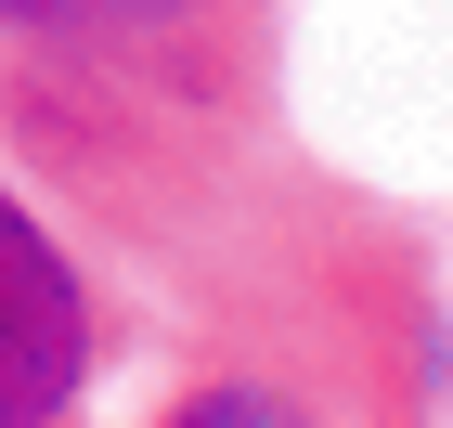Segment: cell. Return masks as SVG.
I'll use <instances>...</instances> for the list:
<instances>
[{
    "label": "cell",
    "mask_w": 453,
    "mask_h": 428,
    "mask_svg": "<svg viewBox=\"0 0 453 428\" xmlns=\"http://www.w3.org/2000/svg\"><path fill=\"white\" fill-rule=\"evenodd\" d=\"M142 428H441V351H376V338H220Z\"/></svg>",
    "instance_id": "1"
},
{
    "label": "cell",
    "mask_w": 453,
    "mask_h": 428,
    "mask_svg": "<svg viewBox=\"0 0 453 428\" xmlns=\"http://www.w3.org/2000/svg\"><path fill=\"white\" fill-rule=\"evenodd\" d=\"M104 351H117V312L91 285V260L0 169V428H91Z\"/></svg>",
    "instance_id": "2"
}]
</instances>
